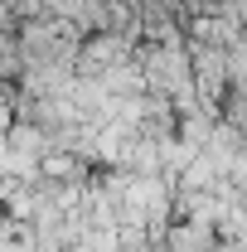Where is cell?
Masks as SVG:
<instances>
[{"instance_id": "obj_1", "label": "cell", "mask_w": 247, "mask_h": 252, "mask_svg": "<svg viewBox=\"0 0 247 252\" xmlns=\"http://www.w3.org/2000/svg\"><path fill=\"white\" fill-rule=\"evenodd\" d=\"M194 83H199V97L214 107V102H223V88L233 83V73H228V63H223V54H214V49H194Z\"/></svg>"}]
</instances>
